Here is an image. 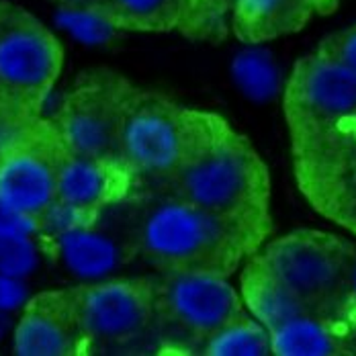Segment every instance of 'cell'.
<instances>
[{
  "label": "cell",
  "mask_w": 356,
  "mask_h": 356,
  "mask_svg": "<svg viewBox=\"0 0 356 356\" xmlns=\"http://www.w3.org/2000/svg\"><path fill=\"white\" fill-rule=\"evenodd\" d=\"M348 223H350V227H353V232H355V234H356V221H348Z\"/></svg>",
  "instance_id": "obj_27"
},
{
  "label": "cell",
  "mask_w": 356,
  "mask_h": 356,
  "mask_svg": "<svg viewBox=\"0 0 356 356\" xmlns=\"http://www.w3.org/2000/svg\"><path fill=\"white\" fill-rule=\"evenodd\" d=\"M314 15H320V17H325V15H332L338 6H340V0H301Z\"/></svg>",
  "instance_id": "obj_25"
},
{
  "label": "cell",
  "mask_w": 356,
  "mask_h": 356,
  "mask_svg": "<svg viewBox=\"0 0 356 356\" xmlns=\"http://www.w3.org/2000/svg\"><path fill=\"white\" fill-rule=\"evenodd\" d=\"M64 66V49L43 23L6 6L0 15V103L35 117Z\"/></svg>",
  "instance_id": "obj_7"
},
{
  "label": "cell",
  "mask_w": 356,
  "mask_h": 356,
  "mask_svg": "<svg viewBox=\"0 0 356 356\" xmlns=\"http://www.w3.org/2000/svg\"><path fill=\"white\" fill-rule=\"evenodd\" d=\"M84 355L138 350L158 338V286L152 279H103L72 286Z\"/></svg>",
  "instance_id": "obj_5"
},
{
  "label": "cell",
  "mask_w": 356,
  "mask_h": 356,
  "mask_svg": "<svg viewBox=\"0 0 356 356\" xmlns=\"http://www.w3.org/2000/svg\"><path fill=\"white\" fill-rule=\"evenodd\" d=\"M23 301V289L19 285V279H10L0 275V314L15 309Z\"/></svg>",
  "instance_id": "obj_23"
},
{
  "label": "cell",
  "mask_w": 356,
  "mask_h": 356,
  "mask_svg": "<svg viewBox=\"0 0 356 356\" xmlns=\"http://www.w3.org/2000/svg\"><path fill=\"white\" fill-rule=\"evenodd\" d=\"M4 8H6V4H2V2H0V15L4 13Z\"/></svg>",
  "instance_id": "obj_28"
},
{
  "label": "cell",
  "mask_w": 356,
  "mask_h": 356,
  "mask_svg": "<svg viewBox=\"0 0 356 356\" xmlns=\"http://www.w3.org/2000/svg\"><path fill=\"white\" fill-rule=\"evenodd\" d=\"M140 177L119 158H92L64 152L58 164L56 205L78 221L97 219L123 205Z\"/></svg>",
  "instance_id": "obj_11"
},
{
  "label": "cell",
  "mask_w": 356,
  "mask_h": 356,
  "mask_svg": "<svg viewBox=\"0 0 356 356\" xmlns=\"http://www.w3.org/2000/svg\"><path fill=\"white\" fill-rule=\"evenodd\" d=\"M13 348L21 356L84 355L74 291L62 289L31 299L15 327Z\"/></svg>",
  "instance_id": "obj_12"
},
{
  "label": "cell",
  "mask_w": 356,
  "mask_h": 356,
  "mask_svg": "<svg viewBox=\"0 0 356 356\" xmlns=\"http://www.w3.org/2000/svg\"><path fill=\"white\" fill-rule=\"evenodd\" d=\"M186 143V107L131 86L121 115L117 156L140 178L168 180Z\"/></svg>",
  "instance_id": "obj_8"
},
{
  "label": "cell",
  "mask_w": 356,
  "mask_h": 356,
  "mask_svg": "<svg viewBox=\"0 0 356 356\" xmlns=\"http://www.w3.org/2000/svg\"><path fill=\"white\" fill-rule=\"evenodd\" d=\"M338 325L342 327V332H346L350 325L356 327V258L353 264V273H350V281H348V293H346V303L342 307Z\"/></svg>",
  "instance_id": "obj_24"
},
{
  "label": "cell",
  "mask_w": 356,
  "mask_h": 356,
  "mask_svg": "<svg viewBox=\"0 0 356 356\" xmlns=\"http://www.w3.org/2000/svg\"><path fill=\"white\" fill-rule=\"evenodd\" d=\"M56 238L66 268L82 279H103L121 264V244L99 227V217L76 223Z\"/></svg>",
  "instance_id": "obj_14"
},
{
  "label": "cell",
  "mask_w": 356,
  "mask_h": 356,
  "mask_svg": "<svg viewBox=\"0 0 356 356\" xmlns=\"http://www.w3.org/2000/svg\"><path fill=\"white\" fill-rule=\"evenodd\" d=\"M205 356H264L273 355L268 330L252 316L234 321L213 334L201 348Z\"/></svg>",
  "instance_id": "obj_18"
},
{
  "label": "cell",
  "mask_w": 356,
  "mask_h": 356,
  "mask_svg": "<svg viewBox=\"0 0 356 356\" xmlns=\"http://www.w3.org/2000/svg\"><path fill=\"white\" fill-rule=\"evenodd\" d=\"M64 152L51 123L35 119L19 142L0 152V199L39 223L56 203L58 164Z\"/></svg>",
  "instance_id": "obj_10"
},
{
  "label": "cell",
  "mask_w": 356,
  "mask_h": 356,
  "mask_svg": "<svg viewBox=\"0 0 356 356\" xmlns=\"http://www.w3.org/2000/svg\"><path fill=\"white\" fill-rule=\"evenodd\" d=\"M314 17L301 0H232L234 35L246 43L293 35Z\"/></svg>",
  "instance_id": "obj_13"
},
{
  "label": "cell",
  "mask_w": 356,
  "mask_h": 356,
  "mask_svg": "<svg viewBox=\"0 0 356 356\" xmlns=\"http://www.w3.org/2000/svg\"><path fill=\"white\" fill-rule=\"evenodd\" d=\"M131 86L117 72H84L49 121L64 149L76 156L119 158V125Z\"/></svg>",
  "instance_id": "obj_9"
},
{
  "label": "cell",
  "mask_w": 356,
  "mask_h": 356,
  "mask_svg": "<svg viewBox=\"0 0 356 356\" xmlns=\"http://www.w3.org/2000/svg\"><path fill=\"white\" fill-rule=\"evenodd\" d=\"M266 242L264 236L180 197L152 201L134 219L136 250L162 275L232 277Z\"/></svg>",
  "instance_id": "obj_3"
},
{
  "label": "cell",
  "mask_w": 356,
  "mask_h": 356,
  "mask_svg": "<svg viewBox=\"0 0 356 356\" xmlns=\"http://www.w3.org/2000/svg\"><path fill=\"white\" fill-rule=\"evenodd\" d=\"M234 74L254 99H268L277 92V70L264 54H244L236 60Z\"/></svg>",
  "instance_id": "obj_19"
},
{
  "label": "cell",
  "mask_w": 356,
  "mask_h": 356,
  "mask_svg": "<svg viewBox=\"0 0 356 356\" xmlns=\"http://www.w3.org/2000/svg\"><path fill=\"white\" fill-rule=\"evenodd\" d=\"M297 178L309 197L338 193L356 162V74L318 49L303 56L283 88Z\"/></svg>",
  "instance_id": "obj_1"
},
{
  "label": "cell",
  "mask_w": 356,
  "mask_h": 356,
  "mask_svg": "<svg viewBox=\"0 0 356 356\" xmlns=\"http://www.w3.org/2000/svg\"><path fill=\"white\" fill-rule=\"evenodd\" d=\"M37 225L39 223H37L35 219L23 215L17 209H13L10 205H6L0 199V238H6V236H29Z\"/></svg>",
  "instance_id": "obj_22"
},
{
  "label": "cell",
  "mask_w": 356,
  "mask_h": 356,
  "mask_svg": "<svg viewBox=\"0 0 356 356\" xmlns=\"http://www.w3.org/2000/svg\"><path fill=\"white\" fill-rule=\"evenodd\" d=\"M158 286V340L201 353L225 325L248 318L240 291L213 273L164 275Z\"/></svg>",
  "instance_id": "obj_6"
},
{
  "label": "cell",
  "mask_w": 356,
  "mask_h": 356,
  "mask_svg": "<svg viewBox=\"0 0 356 356\" xmlns=\"http://www.w3.org/2000/svg\"><path fill=\"white\" fill-rule=\"evenodd\" d=\"M240 297L250 316L260 321L268 332L293 318L312 314L289 289L281 285V281H277L262 266L256 254L244 262L240 275Z\"/></svg>",
  "instance_id": "obj_15"
},
{
  "label": "cell",
  "mask_w": 356,
  "mask_h": 356,
  "mask_svg": "<svg viewBox=\"0 0 356 356\" xmlns=\"http://www.w3.org/2000/svg\"><path fill=\"white\" fill-rule=\"evenodd\" d=\"M37 264L35 246L29 236H6L0 238V275L21 279L29 275Z\"/></svg>",
  "instance_id": "obj_20"
},
{
  "label": "cell",
  "mask_w": 356,
  "mask_h": 356,
  "mask_svg": "<svg viewBox=\"0 0 356 356\" xmlns=\"http://www.w3.org/2000/svg\"><path fill=\"white\" fill-rule=\"evenodd\" d=\"M254 254L314 316L338 323L356 258L350 242L320 229H295Z\"/></svg>",
  "instance_id": "obj_4"
},
{
  "label": "cell",
  "mask_w": 356,
  "mask_h": 356,
  "mask_svg": "<svg viewBox=\"0 0 356 356\" xmlns=\"http://www.w3.org/2000/svg\"><path fill=\"white\" fill-rule=\"evenodd\" d=\"M168 195L268 238L270 175L246 136L221 115L186 107V143Z\"/></svg>",
  "instance_id": "obj_2"
},
{
  "label": "cell",
  "mask_w": 356,
  "mask_h": 356,
  "mask_svg": "<svg viewBox=\"0 0 356 356\" xmlns=\"http://www.w3.org/2000/svg\"><path fill=\"white\" fill-rule=\"evenodd\" d=\"M270 350L277 356H330L346 353V334L334 321L299 316L268 332ZM350 350V348H348Z\"/></svg>",
  "instance_id": "obj_17"
},
{
  "label": "cell",
  "mask_w": 356,
  "mask_h": 356,
  "mask_svg": "<svg viewBox=\"0 0 356 356\" xmlns=\"http://www.w3.org/2000/svg\"><path fill=\"white\" fill-rule=\"evenodd\" d=\"M62 6H66V8H70V10H86V13H90V10H95L103 0H58Z\"/></svg>",
  "instance_id": "obj_26"
},
{
  "label": "cell",
  "mask_w": 356,
  "mask_h": 356,
  "mask_svg": "<svg viewBox=\"0 0 356 356\" xmlns=\"http://www.w3.org/2000/svg\"><path fill=\"white\" fill-rule=\"evenodd\" d=\"M90 13L111 29L166 33L184 23L186 0H103Z\"/></svg>",
  "instance_id": "obj_16"
},
{
  "label": "cell",
  "mask_w": 356,
  "mask_h": 356,
  "mask_svg": "<svg viewBox=\"0 0 356 356\" xmlns=\"http://www.w3.org/2000/svg\"><path fill=\"white\" fill-rule=\"evenodd\" d=\"M318 51L327 58H334L356 74V25L323 37L318 45Z\"/></svg>",
  "instance_id": "obj_21"
}]
</instances>
